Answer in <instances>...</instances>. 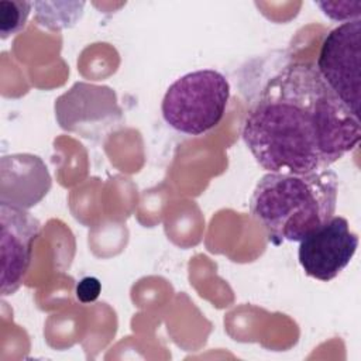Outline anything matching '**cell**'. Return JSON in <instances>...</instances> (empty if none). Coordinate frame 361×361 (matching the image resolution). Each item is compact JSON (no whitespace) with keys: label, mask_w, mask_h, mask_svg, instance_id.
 <instances>
[{"label":"cell","mask_w":361,"mask_h":361,"mask_svg":"<svg viewBox=\"0 0 361 361\" xmlns=\"http://www.w3.org/2000/svg\"><path fill=\"white\" fill-rule=\"evenodd\" d=\"M241 135L265 171L302 175L324 171L353 151L361 140V123L316 66L295 62L267 82Z\"/></svg>","instance_id":"obj_1"},{"label":"cell","mask_w":361,"mask_h":361,"mask_svg":"<svg viewBox=\"0 0 361 361\" xmlns=\"http://www.w3.org/2000/svg\"><path fill=\"white\" fill-rule=\"evenodd\" d=\"M337 195L338 176L329 169L302 175L268 172L252 192L250 212L271 243H295L333 217Z\"/></svg>","instance_id":"obj_2"},{"label":"cell","mask_w":361,"mask_h":361,"mask_svg":"<svg viewBox=\"0 0 361 361\" xmlns=\"http://www.w3.org/2000/svg\"><path fill=\"white\" fill-rule=\"evenodd\" d=\"M230 99L227 78L214 69H199L176 79L165 92L161 111L165 123L186 135H203L224 117Z\"/></svg>","instance_id":"obj_3"},{"label":"cell","mask_w":361,"mask_h":361,"mask_svg":"<svg viewBox=\"0 0 361 361\" xmlns=\"http://www.w3.org/2000/svg\"><path fill=\"white\" fill-rule=\"evenodd\" d=\"M58 126L68 133L100 141L124 121L116 92L106 85L76 82L54 103Z\"/></svg>","instance_id":"obj_4"},{"label":"cell","mask_w":361,"mask_h":361,"mask_svg":"<svg viewBox=\"0 0 361 361\" xmlns=\"http://www.w3.org/2000/svg\"><path fill=\"white\" fill-rule=\"evenodd\" d=\"M361 18L331 30L323 39L316 69L333 93L357 116L361 103Z\"/></svg>","instance_id":"obj_5"},{"label":"cell","mask_w":361,"mask_h":361,"mask_svg":"<svg viewBox=\"0 0 361 361\" xmlns=\"http://www.w3.org/2000/svg\"><path fill=\"white\" fill-rule=\"evenodd\" d=\"M298 258L305 274L329 282L353 259L358 235L350 230L348 220L333 216L299 241Z\"/></svg>","instance_id":"obj_6"},{"label":"cell","mask_w":361,"mask_h":361,"mask_svg":"<svg viewBox=\"0 0 361 361\" xmlns=\"http://www.w3.org/2000/svg\"><path fill=\"white\" fill-rule=\"evenodd\" d=\"M0 290L1 296H8L17 292L25 278L41 223L28 210L0 204Z\"/></svg>","instance_id":"obj_7"},{"label":"cell","mask_w":361,"mask_h":361,"mask_svg":"<svg viewBox=\"0 0 361 361\" xmlns=\"http://www.w3.org/2000/svg\"><path fill=\"white\" fill-rule=\"evenodd\" d=\"M51 175L45 162L32 154H10L0 159V204L28 210L49 192Z\"/></svg>","instance_id":"obj_8"},{"label":"cell","mask_w":361,"mask_h":361,"mask_svg":"<svg viewBox=\"0 0 361 361\" xmlns=\"http://www.w3.org/2000/svg\"><path fill=\"white\" fill-rule=\"evenodd\" d=\"M32 3L24 0H0V37L8 38L24 30Z\"/></svg>","instance_id":"obj_9"},{"label":"cell","mask_w":361,"mask_h":361,"mask_svg":"<svg viewBox=\"0 0 361 361\" xmlns=\"http://www.w3.org/2000/svg\"><path fill=\"white\" fill-rule=\"evenodd\" d=\"M316 4L322 8V11L337 21H353L358 20L361 16V1H338V3H331V1H316Z\"/></svg>","instance_id":"obj_10"},{"label":"cell","mask_w":361,"mask_h":361,"mask_svg":"<svg viewBox=\"0 0 361 361\" xmlns=\"http://www.w3.org/2000/svg\"><path fill=\"white\" fill-rule=\"evenodd\" d=\"M100 290H102V283L97 278L85 276L78 282L75 293L82 303H90L99 298Z\"/></svg>","instance_id":"obj_11"}]
</instances>
